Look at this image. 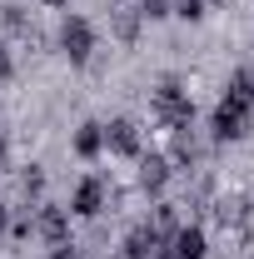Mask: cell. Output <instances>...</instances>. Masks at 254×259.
<instances>
[{
  "instance_id": "8992f818",
  "label": "cell",
  "mask_w": 254,
  "mask_h": 259,
  "mask_svg": "<svg viewBox=\"0 0 254 259\" xmlns=\"http://www.w3.org/2000/svg\"><path fill=\"white\" fill-rule=\"evenodd\" d=\"M170 249H175L180 259H204V249H209V244H204V229H199V225L175 229V244H170Z\"/></svg>"
},
{
  "instance_id": "9a60e30c",
  "label": "cell",
  "mask_w": 254,
  "mask_h": 259,
  "mask_svg": "<svg viewBox=\"0 0 254 259\" xmlns=\"http://www.w3.org/2000/svg\"><path fill=\"white\" fill-rule=\"evenodd\" d=\"M155 259H180V254H175V249H164V244H159V249H155Z\"/></svg>"
},
{
  "instance_id": "7c38bea8",
  "label": "cell",
  "mask_w": 254,
  "mask_h": 259,
  "mask_svg": "<svg viewBox=\"0 0 254 259\" xmlns=\"http://www.w3.org/2000/svg\"><path fill=\"white\" fill-rule=\"evenodd\" d=\"M140 15H145V20H159V15H170V0H145V5H140Z\"/></svg>"
},
{
  "instance_id": "2e32d148",
  "label": "cell",
  "mask_w": 254,
  "mask_h": 259,
  "mask_svg": "<svg viewBox=\"0 0 254 259\" xmlns=\"http://www.w3.org/2000/svg\"><path fill=\"white\" fill-rule=\"evenodd\" d=\"M45 5H70V0H45Z\"/></svg>"
},
{
  "instance_id": "e0dca14e",
  "label": "cell",
  "mask_w": 254,
  "mask_h": 259,
  "mask_svg": "<svg viewBox=\"0 0 254 259\" xmlns=\"http://www.w3.org/2000/svg\"><path fill=\"white\" fill-rule=\"evenodd\" d=\"M0 229H5V204H0Z\"/></svg>"
},
{
  "instance_id": "9c48e42d",
  "label": "cell",
  "mask_w": 254,
  "mask_h": 259,
  "mask_svg": "<svg viewBox=\"0 0 254 259\" xmlns=\"http://www.w3.org/2000/svg\"><path fill=\"white\" fill-rule=\"evenodd\" d=\"M100 150H105V125H80V135H75V155H80V160H95Z\"/></svg>"
},
{
  "instance_id": "d6986e66",
  "label": "cell",
  "mask_w": 254,
  "mask_h": 259,
  "mask_svg": "<svg viewBox=\"0 0 254 259\" xmlns=\"http://www.w3.org/2000/svg\"><path fill=\"white\" fill-rule=\"evenodd\" d=\"M209 5H220V0H209Z\"/></svg>"
},
{
  "instance_id": "5b68a950",
  "label": "cell",
  "mask_w": 254,
  "mask_h": 259,
  "mask_svg": "<svg viewBox=\"0 0 254 259\" xmlns=\"http://www.w3.org/2000/svg\"><path fill=\"white\" fill-rule=\"evenodd\" d=\"M100 204H105V185H100V180H80V190H75V199H70V209H75L80 220H95Z\"/></svg>"
},
{
  "instance_id": "7a4b0ae2",
  "label": "cell",
  "mask_w": 254,
  "mask_h": 259,
  "mask_svg": "<svg viewBox=\"0 0 254 259\" xmlns=\"http://www.w3.org/2000/svg\"><path fill=\"white\" fill-rule=\"evenodd\" d=\"M155 115H159L170 130H190V120H194V100H190V90H185L180 80H164V85L155 90Z\"/></svg>"
},
{
  "instance_id": "3957f363",
  "label": "cell",
  "mask_w": 254,
  "mask_h": 259,
  "mask_svg": "<svg viewBox=\"0 0 254 259\" xmlns=\"http://www.w3.org/2000/svg\"><path fill=\"white\" fill-rule=\"evenodd\" d=\"M60 50H65L75 65L90 60V50H95V30H90V20H85V15H70V20L60 25Z\"/></svg>"
},
{
  "instance_id": "ba28073f",
  "label": "cell",
  "mask_w": 254,
  "mask_h": 259,
  "mask_svg": "<svg viewBox=\"0 0 254 259\" xmlns=\"http://www.w3.org/2000/svg\"><path fill=\"white\" fill-rule=\"evenodd\" d=\"M164 180H170V160H164V155H150V160H140V190L159 194V190H164Z\"/></svg>"
},
{
  "instance_id": "4fadbf2b",
  "label": "cell",
  "mask_w": 254,
  "mask_h": 259,
  "mask_svg": "<svg viewBox=\"0 0 254 259\" xmlns=\"http://www.w3.org/2000/svg\"><path fill=\"white\" fill-rule=\"evenodd\" d=\"M50 259H80V254H75L70 244H55V249H50Z\"/></svg>"
},
{
  "instance_id": "8fae6325",
  "label": "cell",
  "mask_w": 254,
  "mask_h": 259,
  "mask_svg": "<svg viewBox=\"0 0 254 259\" xmlns=\"http://www.w3.org/2000/svg\"><path fill=\"white\" fill-rule=\"evenodd\" d=\"M204 5H209V0H170V15H180V20H199Z\"/></svg>"
},
{
  "instance_id": "277c9868",
  "label": "cell",
  "mask_w": 254,
  "mask_h": 259,
  "mask_svg": "<svg viewBox=\"0 0 254 259\" xmlns=\"http://www.w3.org/2000/svg\"><path fill=\"white\" fill-rule=\"evenodd\" d=\"M105 150L135 160V155H140V125H135V120H115V125H105Z\"/></svg>"
},
{
  "instance_id": "30bf717a",
  "label": "cell",
  "mask_w": 254,
  "mask_h": 259,
  "mask_svg": "<svg viewBox=\"0 0 254 259\" xmlns=\"http://www.w3.org/2000/svg\"><path fill=\"white\" fill-rule=\"evenodd\" d=\"M40 229H45L55 244H65V234H70V220H65L55 204H45V209H40Z\"/></svg>"
},
{
  "instance_id": "6da1fadb",
  "label": "cell",
  "mask_w": 254,
  "mask_h": 259,
  "mask_svg": "<svg viewBox=\"0 0 254 259\" xmlns=\"http://www.w3.org/2000/svg\"><path fill=\"white\" fill-rule=\"evenodd\" d=\"M249 110H254V80L244 75V70H239V75L229 80L224 100L215 105V120H209L215 140H239V135L249 130Z\"/></svg>"
},
{
  "instance_id": "5bb4252c",
  "label": "cell",
  "mask_w": 254,
  "mask_h": 259,
  "mask_svg": "<svg viewBox=\"0 0 254 259\" xmlns=\"http://www.w3.org/2000/svg\"><path fill=\"white\" fill-rule=\"evenodd\" d=\"M10 75V55H5V45H0V80Z\"/></svg>"
},
{
  "instance_id": "52a82bcc",
  "label": "cell",
  "mask_w": 254,
  "mask_h": 259,
  "mask_svg": "<svg viewBox=\"0 0 254 259\" xmlns=\"http://www.w3.org/2000/svg\"><path fill=\"white\" fill-rule=\"evenodd\" d=\"M159 244H164V239H159V229H135V234H130L125 239V259H155V249Z\"/></svg>"
},
{
  "instance_id": "ac0fdd59",
  "label": "cell",
  "mask_w": 254,
  "mask_h": 259,
  "mask_svg": "<svg viewBox=\"0 0 254 259\" xmlns=\"http://www.w3.org/2000/svg\"><path fill=\"white\" fill-rule=\"evenodd\" d=\"M0 160H5V140H0Z\"/></svg>"
}]
</instances>
